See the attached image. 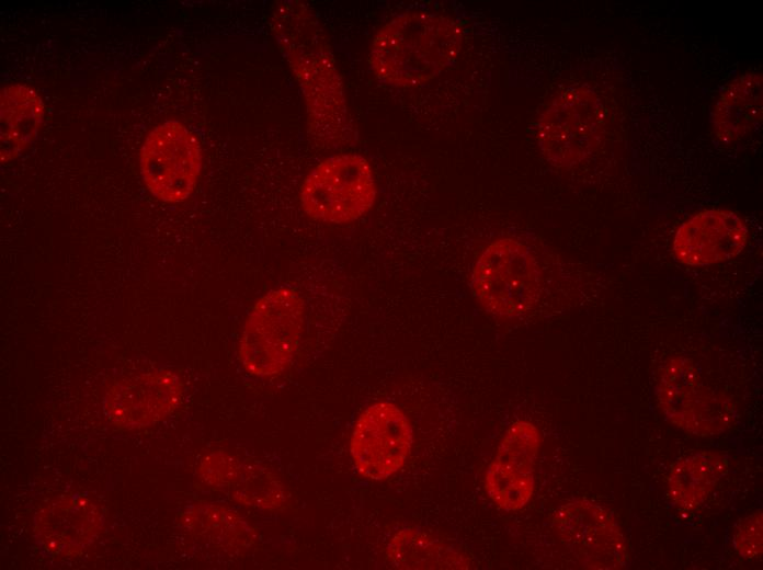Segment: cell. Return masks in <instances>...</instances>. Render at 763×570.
Masks as SVG:
<instances>
[{"label":"cell","mask_w":763,"mask_h":570,"mask_svg":"<svg viewBox=\"0 0 763 570\" xmlns=\"http://www.w3.org/2000/svg\"><path fill=\"white\" fill-rule=\"evenodd\" d=\"M270 26L299 83L311 136L324 145L349 139L352 126L343 81L314 11L303 1H278L272 10Z\"/></svg>","instance_id":"6da1fadb"},{"label":"cell","mask_w":763,"mask_h":570,"mask_svg":"<svg viewBox=\"0 0 763 570\" xmlns=\"http://www.w3.org/2000/svg\"><path fill=\"white\" fill-rule=\"evenodd\" d=\"M463 32L447 16L408 12L376 34L369 53L375 76L394 87L410 88L437 77L459 54Z\"/></svg>","instance_id":"7a4b0ae2"},{"label":"cell","mask_w":763,"mask_h":570,"mask_svg":"<svg viewBox=\"0 0 763 570\" xmlns=\"http://www.w3.org/2000/svg\"><path fill=\"white\" fill-rule=\"evenodd\" d=\"M306 306L291 286L270 289L249 311L239 341V360L251 375L281 374L291 364L305 326Z\"/></svg>","instance_id":"3957f363"},{"label":"cell","mask_w":763,"mask_h":570,"mask_svg":"<svg viewBox=\"0 0 763 570\" xmlns=\"http://www.w3.org/2000/svg\"><path fill=\"white\" fill-rule=\"evenodd\" d=\"M377 195L372 167L356 153L328 157L305 176L299 192L304 213L326 224H346L365 215Z\"/></svg>","instance_id":"277c9868"},{"label":"cell","mask_w":763,"mask_h":570,"mask_svg":"<svg viewBox=\"0 0 763 570\" xmlns=\"http://www.w3.org/2000/svg\"><path fill=\"white\" fill-rule=\"evenodd\" d=\"M539 270L521 242L502 238L489 244L475 263L471 288L480 305L499 317L527 312L539 296Z\"/></svg>","instance_id":"5b68a950"},{"label":"cell","mask_w":763,"mask_h":570,"mask_svg":"<svg viewBox=\"0 0 763 570\" xmlns=\"http://www.w3.org/2000/svg\"><path fill=\"white\" fill-rule=\"evenodd\" d=\"M604 127L600 98L588 88L573 87L557 95L540 115L537 141L549 163L571 167L600 146Z\"/></svg>","instance_id":"8992f818"},{"label":"cell","mask_w":763,"mask_h":570,"mask_svg":"<svg viewBox=\"0 0 763 570\" xmlns=\"http://www.w3.org/2000/svg\"><path fill=\"white\" fill-rule=\"evenodd\" d=\"M656 395L665 418L686 433L720 435L734 424L731 400L706 386L687 357L675 356L665 362L659 372Z\"/></svg>","instance_id":"52a82bcc"},{"label":"cell","mask_w":763,"mask_h":570,"mask_svg":"<svg viewBox=\"0 0 763 570\" xmlns=\"http://www.w3.org/2000/svg\"><path fill=\"white\" fill-rule=\"evenodd\" d=\"M139 166L144 183L157 198L179 203L195 189L202 169V149L184 124L168 121L148 134Z\"/></svg>","instance_id":"ba28073f"},{"label":"cell","mask_w":763,"mask_h":570,"mask_svg":"<svg viewBox=\"0 0 763 570\" xmlns=\"http://www.w3.org/2000/svg\"><path fill=\"white\" fill-rule=\"evenodd\" d=\"M412 428L394 403L382 401L367 407L357 418L350 452L358 472L371 480H383L406 463L412 446Z\"/></svg>","instance_id":"9c48e42d"},{"label":"cell","mask_w":763,"mask_h":570,"mask_svg":"<svg viewBox=\"0 0 763 570\" xmlns=\"http://www.w3.org/2000/svg\"><path fill=\"white\" fill-rule=\"evenodd\" d=\"M554 525L561 543L589 569H623L629 552L616 520L602 506L574 500L555 513Z\"/></svg>","instance_id":"30bf717a"},{"label":"cell","mask_w":763,"mask_h":570,"mask_svg":"<svg viewBox=\"0 0 763 570\" xmlns=\"http://www.w3.org/2000/svg\"><path fill=\"white\" fill-rule=\"evenodd\" d=\"M182 392V381L171 371L139 374L114 381L105 391L103 410L117 426L145 428L171 414Z\"/></svg>","instance_id":"8fae6325"},{"label":"cell","mask_w":763,"mask_h":570,"mask_svg":"<svg viewBox=\"0 0 763 570\" xmlns=\"http://www.w3.org/2000/svg\"><path fill=\"white\" fill-rule=\"evenodd\" d=\"M539 446L533 423L516 421L506 430L485 478V489L498 508L517 511L531 500Z\"/></svg>","instance_id":"7c38bea8"},{"label":"cell","mask_w":763,"mask_h":570,"mask_svg":"<svg viewBox=\"0 0 763 570\" xmlns=\"http://www.w3.org/2000/svg\"><path fill=\"white\" fill-rule=\"evenodd\" d=\"M747 240V226L736 213L709 209L694 215L679 227L673 253L685 265H710L738 255Z\"/></svg>","instance_id":"4fadbf2b"},{"label":"cell","mask_w":763,"mask_h":570,"mask_svg":"<svg viewBox=\"0 0 763 570\" xmlns=\"http://www.w3.org/2000/svg\"><path fill=\"white\" fill-rule=\"evenodd\" d=\"M103 513L90 499L72 494L55 499L35 516L39 543L57 556L76 555L89 547L103 527Z\"/></svg>","instance_id":"5bb4252c"},{"label":"cell","mask_w":763,"mask_h":570,"mask_svg":"<svg viewBox=\"0 0 763 570\" xmlns=\"http://www.w3.org/2000/svg\"><path fill=\"white\" fill-rule=\"evenodd\" d=\"M198 475L207 485L228 492L247 506L276 510L286 500L284 487L274 474L225 452L206 455L201 460Z\"/></svg>","instance_id":"9a60e30c"},{"label":"cell","mask_w":763,"mask_h":570,"mask_svg":"<svg viewBox=\"0 0 763 570\" xmlns=\"http://www.w3.org/2000/svg\"><path fill=\"white\" fill-rule=\"evenodd\" d=\"M711 122L722 141H738L753 133L762 122V75L750 72L732 80L717 99Z\"/></svg>","instance_id":"2e32d148"},{"label":"cell","mask_w":763,"mask_h":570,"mask_svg":"<svg viewBox=\"0 0 763 570\" xmlns=\"http://www.w3.org/2000/svg\"><path fill=\"white\" fill-rule=\"evenodd\" d=\"M39 94L26 84L8 86L0 98V157L7 163L20 156L37 137L44 118Z\"/></svg>","instance_id":"e0dca14e"},{"label":"cell","mask_w":763,"mask_h":570,"mask_svg":"<svg viewBox=\"0 0 763 570\" xmlns=\"http://www.w3.org/2000/svg\"><path fill=\"white\" fill-rule=\"evenodd\" d=\"M727 470V459L710 451L683 457L669 470L668 497L679 510H693L706 500Z\"/></svg>","instance_id":"ac0fdd59"},{"label":"cell","mask_w":763,"mask_h":570,"mask_svg":"<svg viewBox=\"0 0 763 570\" xmlns=\"http://www.w3.org/2000/svg\"><path fill=\"white\" fill-rule=\"evenodd\" d=\"M386 556L397 569H468L471 565L465 552L414 528L396 533Z\"/></svg>","instance_id":"d6986e66"},{"label":"cell","mask_w":763,"mask_h":570,"mask_svg":"<svg viewBox=\"0 0 763 570\" xmlns=\"http://www.w3.org/2000/svg\"><path fill=\"white\" fill-rule=\"evenodd\" d=\"M190 534L225 548H247L255 540L254 529L237 512L216 504H198L183 515Z\"/></svg>","instance_id":"ffe728a7"},{"label":"cell","mask_w":763,"mask_h":570,"mask_svg":"<svg viewBox=\"0 0 763 570\" xmlns=\"http://www.w3.org/2000/svg\"><path fill=\"white\" fill-rule=\"evenodd\" d=\"M733 546L744 559L753 560L762 556L763 515L761 510H756L739 523L733 536Z\"/></svg>","instance_id":"44dd1931"}]
</instances>
